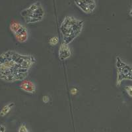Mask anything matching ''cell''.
I'll use <instances>...</instances> for the list:
<instances>
[{
    "label": "cell",
    "instance_id": "obj_13",
    "mask_svg": "<svg viewBox=\"0 0 132 132\" xmlns=\"http://www.w3.org/2000/svg\"><path fill=\"white\" fill-rule=\"evenodd\" d=\"M42 101H43L44 103L48 104V102H50V98L48 96H44L42 97Z\"/></svg>",
    "mask_w": 132,
    "mask_h": 132
},
{
    "label": "cell",
    "instance_id": "obj_5",
    "mask_svg": "<svg viewBox=\"0 0 132 132\" xmlns=\"http://www.w3.org/2000/svg\"><path fill=\"white\" fill-rule=\"evenodd\" d=\"M10 30L18 42L23 43L29 39V32L27 28L17 21H13L10 24Z\"/></svg>",
    "mask_w": 132,
    "mask_h": 132
},
{
    "label": "cell",
    "instance_id": "obj_4",
    "mask_svg": "<svg viewBox=\"0 0 132 132\" xmlns=\"http://www.w3.org/2000/svg\"><path fill=\"white\" fill-rule=\"evenodd\" d=\"M116 68L117 71L116 86H120L124 80L132 81V66L123 62L119 57L116 58Z\"/></svg>",
    "mask_w": 132,
    "mask_h": 132
},
{
    "label": "cell",
    "instance_id": "obj_15",
    "mask_svg": "<svg viewBox=\"0 0 132 132\" xmlns=\"http://www.w3.org/2000/svg\"><path fill=\"white\" fill-rule=\"evenodd\" d=\"M71 94H76L77 92V90L76 88H73L71 90Z\"/></svg>",
    "mask_w": 132,
    "mask_h": 132
},
{
    "label": "cell",
    "instance_id": "obj_2",
    "mask_svg": "<svg viewBox=\"0 0 132 132\" xmlns=\"http://www.w3.org/2000/svg\"><path fill=\"white\" fill-rule=\"evenodd\" d=\"M84 27V21L73 16L67 15L60 26L63 42L69 45L81 35Z\"/></svg>",
    "mask_w": 132,
    "mask_h": 132
},
{
    "label": "cell",
    "instance_id": "obj_9",
    "mask_svg": "<svg viewBox=\"0 0 132 132\" xmlns=\"http://www.w3.org/2000/svg\"><path fill=\"white\" fill-rule=\"evenodd\" d=\"M14 106H15V103H13V102H10L6 105H5L0 111V116L4 117L6 115H7Z\"/></svg>",
    "mask_w": 132,
    "mask_h": 132
},
{
    "label": "cell",
    "instance_id": "obj_11",
    "mask_svg": "<svg viewBox=\"0 0 132 132\" xmlns=\"http://www.w3.org/2000/svg\"><path fill=\"white\" fill-rule=\"evenodd\" d=\"M125 91L129 97L132 98V86L131 85H127L125 86Z\"/></svg>",
    "mask_w": 132,
    "mask_h": 132
},
{
    "label": "cell",
    "instance_id": "obj_10",
    "mask_svg": "<svg viewBox=\"0 0 132 132\" xmlns=\"http://www.w3.org/2000/svg\"><path fill=\"white\" fill-rule=\"evenodd\" d=\"M59 43V38L57 36H54L51 37L49 40V44L51 46H55V45H57Z\"/></svg>",
    "mask_w": 132,
    "mask_h": 132
},
{
    "label": "cell",
    "instance_id": "obj_3",
    "mask_svg": "<svg viewBox=\"0 0 132 132\" xmlns=\"http://www.w3.org/2000/svg\"><path fill=\"white\" fill-rule=\"evenodd\" d=\"M21 16L27 25L36 24L42 21L45 16V10L40 2H36L21 11Z\"/></svg>",
    "mask_w": 132,
    "mask_h": 132
},
{
    "label": "cell",
    "instance_id": "obj_1",
    "mask_svg": "<svg viewBox=\"0 0 132 132\" xmlns=\"http://www.w3.org/2000/svg\"><path fill=\"white\" fill-rule=\"evenodd\" d=\"M36 59L33 55L22 54L15 51H7L0 54V79L13 83L22 82L29 75Z\"/></svg>",
    "mask_w": 132,
    "mask_h": 132
},
{
    "label": "cell",
    "instance_id": "obj_7",
    "mask_svg": "<svg viewBox=\"0 0 132 132\" xmlns=\"http://www.w3.org/2000/svg\"><path fill=\"white\" fill-rule=\"evenodd\" d=\"M19 88L21 90L29 94H35L36 92V85L34 82L29 80H24L19 84Z\"/></svg>",
    "mask_w": 132,
    "mask_h": 132
},
{
    "label": "cell",
    "instance_id": "obj_14",
    "mask_svg": "<svg viewBox=\"0 0 132 132\" xmlns=\"http://www.w3.org/2000/svg\"><path fill=\"white\" fill-rule=\"evenodd\" d=\"M0 132H5V126L0 125Z\"/></svg>",
    "mask_w": 132,
    "mask_h": 132
},
{
    "label": "cell",
    "instance_id": "obj_16",
    "mask_svg": "<svg viewBox=\"0 0 132 132\" xmlns=\"http://www.w3.org/2000/svg\"><path fill=\"white\" fill-rule=\"evenodd\" d=\"M129 16H130L132 18V7H131V8L130 10H129Z\"/></svg>",
    "mask_w": 132,
    "mask_h": 132
},
{
    "label": "cell",
    "instance_id": "obj_12",
    "mask_svg": "<svg viewBox=\"0 0 132 132\" xmlns=\"http://www.w3.org/2000/svg\"><path fill=\"white\" fill-rule=\"evenodd\" d=\"M18 132H29V129L27 128L25 123H22V124H21V126H19V128Z\"/></svg>",
    "mask_w": 132,
    "mask_h": 132
},
{
    "label": "cell",
    "instance_id": "obj_8",
    "mask_svg": "<svg viewBox=\"0 0 132 132\" xmlns=\"http://www.w3.org/2000/svg\"><path fill=\"white\" fill-rule=\"evenodd\" d=\"M71 55V48L69 45L64 42L61 43L58 52L60 60L61 61H64V60L69 59Z\"/></svg>",
    "mask_w": 132,
    "mask_h": 132
},
{
    "label": "cell",
    "instance_id": "obj_6",
    "mask_svg": "<svg viewBox=\"0 0 132 132\" xmlns=\"http://www.w3.org/2000/svg\"><path fill=\"white\" fill-rule=\"evenodd\" d=\"M74 3L82 13L87 15L93 13L96 8L95 0H74Z\"/></svg>",
    "mask_w": 132,
    "mask_h": 132
}]
</instances>
